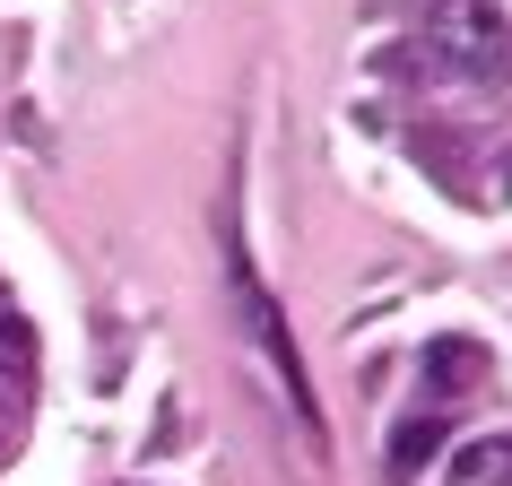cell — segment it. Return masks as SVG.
I'll list each match as a JSON object with an SVG mask.
<instances>
[{"label":"cell","instance_id":"obj_1","mask_svg":"<svg viewBox=\"0 0 512 486\" xmlns=\"http://www.w3.org/2000/svg\"><path fill=\"white\" fill-rule=\"evenodd\" d=\"M417 53H426V70H443V79H504L512 27H504L495 0H434Z\"/></svg>","mask_w":512,"mask_h":486},{"label":"cell","instance_id":"obj_2","mask_svg":"<svg viewBox=\"0 0 512 486\" xmlns=\"http://www.w3.org/2000/svg\"><path fill=\"white\" fill-rule=\"evenodd\" d=\"M452 486H512V434H478L452 460Z\"/></svg>","mask_w":512,"mask_h":486},{"label":"cell","instance_id":"obj_3","mask_svg":"<svg viewBox=\"0 0 512 486\" xmlns=\"http://www.w3.org/2000/svg\"><path fill=\"white\" fill-rule=\"evenodd\" d=\"M426 382H434V391H469V382H478V348H469V339H434Z\"/></svg>","mask_w":512,"mask_h":486},{"label":"cell","instance_id":"obj_4","mask_svg":"<svg viewBox=\"0 0 512 486\" xmlns=\"http://www.w3.org/2000/svg\"><path fill=\"white\" fill-rule=\"evenodd\" d=\"M434 452H443V426H434V417H417V426L391 434V460H400V469H417V460H434Z\"/></svg>","mask_w":512,"mask_h":486},{"label":"cell","instance_id":"obj_5","mask_svg":"<svg viewBox=\"0 0 512 486\" xmlns=\"http://www.w3.org/2000/svg\"><path fill=\"white\" fill-rule=\"evenodd\" d=\"M27 322H0V374H27Z\"/></svg>","mask_w":512,"mask_h":486},{"label":"cell","instance_id":"obj_6","mask_svg":"<svg viewBox=\"0 0 512 486\" xmlns=\"http://www.w3.org/2000/svg\"><path fill=\"white\" fill-rule=\"evenodd\" d=\"M486 191H495V200H504V209H512V148H504V157H495V174H486Z\"/></svg>","mask_w":512,"mask_h":486}]
</instances>
